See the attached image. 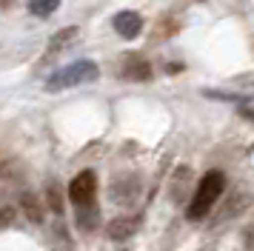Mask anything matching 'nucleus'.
<instances>
[{
  "label": "nucleus",
  "mask_w": 254,
  "mask_h": 251,
  "mask_svg": "<svg viewBox=\"0 0 254 251\" xmlns=\"http://www.w3.org/2000/svg\"><path fill=\"white\" fill-rule=\"evenodd\" d=\"M226 191V174L223 171H206L203 174V180L197 183V191L191 197V203H189V220H203V217L214 208L220 197Z\"/></svg>",
  "instance_id": "1"
},
{
  "label": "nucleus",
  "mask_w": 254,
  "mask_h": 251,
  "mask_svg": "<svg viewBox=\"0 0 254 251\" xmlns=\"http://www.w3.org/2000/svg\"><path fill=\"white\" fill-rule=\"evenodd\" d=\"M100 77V68L94 60H77V63H69V66L58 68L55 74L46 77V89L49 91H63V89H74V86H83V83H92V80Z\"/></svg>",
  "instance_id": "2"
},
{
  "label": "nucleus",
  "mask_w": 254,
  "mask_h": 251,
  "mask_svg": "<svg viewBox=\"0 0 254 251\" xmlns=\"http://www.w3.org/2000/svg\"><path fill=\"white\" fill-rule=\"evenodd\" d=\"M94 194H97V177H94V171H80V174L69 183V200H71L74 208L92 205Z\"/></svg>",
  "instance_id": "3"
},
{
  "label": "nucleus",
  "mask_w": 254,
  "mask_h": 251,
  "mask_svg": "<svg viewBox=\"0 0 254 251\" xmlns=\"http://www.w3.org/2000/svg\"><path fill=\"white\" fill-rule=\"evenodd\" d=\"M112 26H115V32L120 37L131 40V37H137L143 32V17H140L137 11H117L115 17H112Z\"/></svg>",
  "instance_id": "4"
},
{
  "label": "nucleus",
  "mask_w": 254,
  "mask_h": 251,
  "mask_svg": "<svg viewBox=\"0 0 254 251\" xmlns=\"http://www.w3.org/2000/svg\"><path fill=\"white\" fill-rule=\"evenodd\" d=\"M120 74L126 80H149L151 77V66L146 57L140 55H126L123 57V66H120Z\"/></svg>",
  "instance_id": "5"
},
{
  "label": "nucleus",
  "mask_w": 254,
  "mask_h": 251,
  "mask_svg": "<svg viewBox=\"0 0 254 251\" xmlns=\"http://www.w3.org/2000/svg\"><path fill=\"white\" fill-rule=\"evenodd\" d=\"M137 226H140L137 217H117V220L109 223V237L112 240H126V237H131V234L137 231Z\"/></svg>",
  "instance_id": "6"
},
{
  "label": "nucleus",
  "mask_w": 254,
  "mask_h": 251,
  "mask_svg": "<svg viewBox=\"0 0 254 251\" xmlns=\"http://www.w3.org/2000/svg\"><path fill=\"white\" fill-rule=\"evenodd\" d=\"M77 37V26H69V29H60L55 37H52V43L46 49V57H55L58 52H63L66 46H71V40Z\"/></svg>",
  "instance_id": "7"
},
{
  "label": "nucleus",
  "mask_w": 254,
  "mask_h": 251,
  "mask_svg": "<svg viewBox=\"0 0 254 251\" xmlns=\"http://www.w3.org/2000/svg\"><path fill=\"white\" fill-rule=\"evenodd\" d=\"M20 205H23L26 217H29L32 223H40V220H43V205H40V200H37L32 191L20 194Z\"/></svg>",
  "instance_id": "8"
},
{
  "label": "nucleus",
  "mask_w": 254,
  "mask_h": 251,
  "mask_svg": "<svg viewBox=\"0 0 254 251\" xmlns=\"http://www.w3.org/2000/svg\"><path fill=\"white\" fill-rule=\"evenodd\" d=\"M77 226L83 228V231H92L94 226H97V205H83V208H77Z\"/></svg>",
  "instance_id": "9"
},
{
  "label": "nucleus",
  "mask_w": 254,
  "mask_h": 251,
  "mask_svg": "<svg viewBox=\"0 0 254 251\" xmlns=\"http://www.w3.org/2000/svg\"><path fill=\"white\" fill-rule=\"evenodd\" d=\"M60 0H29V11L35 14V17H46L52 11H58Z\"/></svg>",
  "instance_id": "10"
},
{
  "label": "nucleus",
  "mask_w": 254,
  "mask_h": 251,
  "mask_svg": "<svg viewBox=\"0 0 254 251\" xmlns=\"http://www.w3.org/2000/svg\"><path fill=\"white\" fill-rule=\"evenodd\" d=\"M14 223V208L12 205H0V228H9Z\"/></svg>",
  "instance_id": "11"
},
{
  "label": "nucleus",
  "mask_w": 254,
  "mask_h": 251,
  "mask_svg": "<svg viewBox=\"0 0 254 251\" xmlns=\"http://www.w3.org/2000/svg\"><path fill=\"white\" fill-rule=\"evenodd\" d=\"M246 246H249V249H254V223L246 228Z\"/></svg>",
  "instance_id": "12"
},
{
  "label": "nucleus",
  "mask_w": 254,
  "mask_h": 251,
  "mask_svg": "<svg viewBox=\"0 0 254 251\" xmlns=\"http://www.w3.org/2000/svg\"><path fill=\"white\" fill-rule=\"evenodd\" d=\"M243 114H246L249 120H254V109H243Z\"/></svg>",
  "instance_id": "13"
},
{
  "label": "nucleus",
  "mask_w": 254,
  "mask_h": 251,
  "mask_svg": "<svg viewBox=\"0 0 254 251\" xmlns=\"http://www.w3.org/2000/svg\"><path fill=\"white\" fill-rule=\"evenodd\" d=\"M9 3H12V0H0V6H9Z\"/></svg>",
  "instance_id": "14"
}]
</instances>
